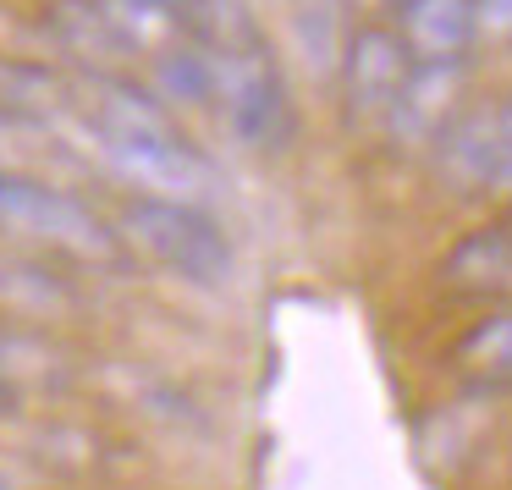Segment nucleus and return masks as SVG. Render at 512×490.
Masks as SVG:
<instances>
[{"label":"nucleus","instance_id":"dca6fc26","mask_svg":"<svg viewBox=\"0 0 512 490\" xmlns=\"http://www.w3.org/2000/svg\"><path fill=\"white\" fill-rule=\"evenodd\" d=\"M479 39H512V0H479Z\"/></svg>","mask_w":512,"mask_h":490},{"label":"nucleus","instance_id":"423d86ee","mask_svg":"<svg viewBox=\"0 0 512 490\" xmlns=\"http://www.w3.org/2000/svg\"><path fill=\"white\" fill-rule=\"evenodd\" d=\"M430 166L452 193L490 188V171H496V100L463 105V111L452 116V127L435 138Z\"/></svg>","mask_w":512,"mask_h":490},{"label":"nucleus","instance_id":"ddd939ff","mask_svg":"<svg viewBox=\"0 0 512 490\" xmlns=\"http://www.w3.org/2000/svg\"><path fill=\"white\" fill-rule=\"evenodd\" d=\"M0 303L23 314H61L78 303V292L34 259H0Z\"/></svg>","mask_w":512,"mask_h":490},{"label":"nucleus","instance_id":"1a4fd4ad","mask_svg":"<svg viewBox=\"0 0 512 490\" xmlns=\"http://www.w3.org/2000/svg\"><path fill=\"white\" fill-rule=\"evenodd\" d=\"M441 281L452 292H474V298L512 292V232L507 226H479V232H468L441 259Z\"/></svg>","mask_w":512,"mask_h":490},{"label":"nucleus","instance_id":"20e7f679","mask_svg":"<svg viewBox=\"0 0 512 490\" xmlns=\"http://www.w3.org/2000/svg\"><path fill=\"white\" fill-rule=\"evenodd\" d=\"M413 78V56L402 34L391 28H353V45L342 56V116L353 133H386L391 111H397L402 89Z\"/></svg>","mask_w":512,"mask_h":490},{"label":"nucleus","instance_id":"6ab92c4d","mask_svg":"<svg viewBox=\"0 0 512 490\" xmlns=\"http://www.w3.org/2000/svg\"><path fill=\"white\" fill-rule=\"evenodd\" d=\"M0 490H17V485H6V479H0Z\"/></svg>","mask_w":512,"mask_h":490},{"label":"nucleus","instance_id":"4468645a","mask_svg":"<svg viewBox=\"0 0 512 490\" xmlns=\"http://www.w3.org/2000/svg\"><path fill=\"white\" fill-rule=\"evenodd\" d=\"M463 364L474 369L479 380H490V386H507V380H512V303L468 331Z\"/></svg>","mask_w":512,"mask_h":490},{"label":"nucleus","instance_id":"39448f33","mask_svg":"<svg viewBox=\"0 0 512 490\" xmlns=\"http://www.w3.org/2000/svg\"><path fill=\"white\" fill-rule=\"evenodd\" d=\"M463 61H413V78L402 89L397 111L386 122V138L397 149H435V138L463 111Z\"/></svg>","mask_w":512,"mask_h":490},{"label":"nucleus","instance_id":"7ed1b4c3","mask_svg":"<svg viewBox=\"0 0 512 490\" xmlns=\"http://www.w3.org/2000/svg\"><path fill=\"white\" fill-rule=\"evenodd\" d=\"M122 237L138 254L155 259L160 270H171V276H182L188 287H204V292L226 287L237 270V248L210 210H188V204L133 193L122 204Z\"/></svg>","mask_w":512,"mask_h":490},{"label":"nucleus","instance_id":"6e6552de","mask_svg":"<svg viewBox=\"0 0 512 490\" xmlns=\"http://www.w3.org/2000/svg\"><path fill=\"white\" fill-rule=\"evenodd\" d=\"M45 28H50V39L78 61V72H122L127 61H133V50H127V39L111 28L100 0H56Z\"/></svg>","mask_w":512,"mask_h":490},{"label":"nucleus","instance_id":"f3484780","mask_svg":"<svg viewBox=\"0 0 512 490\" xmlns=\"http://www.w3.org/2000/svg\"><path fill=\"white\" fill-rule=\"evenodd\" d=\"M166 6H171V12H177V23L188 28V17H193V0H166Z\"/></svg>","mask_w":512,"mask_h":490},{"label":"nucleus","instance_id":"a211bd4d","mask_svg":"<svg viewBox=\"0 0 512 490\" xmlns=\"http://www.w3.org/2000/svg\"><path fill=\"white\" fill-rule=\"evenodd\" d=\"M358 6H375V0H358ZM397 6H402V0H397Z\"/></svg>","mask_w":512,"mask_h":490},{"label":"nucleus","instance_id":"0eeeda50","mask_svg":"<svg viewBox=\"0 0 512 490\" xmlns=\"http://www.w3.org/2000/svg\"><path fill=\"white\" fill-rule=\"evenodd\" d=\"M397 34L413 61H463L479 39V0H402Z\"/></svg>","mask_w":512,"mask_h":490},{"label":"nucleus","instance_id":"f03ea898","mask_svg":"<svg viewBox=\"0 0 512 490\" xmlns=\"http://www.w3.org/2000/svg\"><path fill=\"white\" fill-rule=\"evenodd\" d=\"M0 232L78 265H122L127 237L111 232L78 193L45 177H0Z\"/></svg>","mask_w":512,"mask_h":490},{"label":"nucleus","instance_id":"9b49d317","mask_svg":"<svg viewBox=\"0 0 512 490\" xmlns=\"http://www.w3.org/2000/svg\"><path fill=\"white\" fill-rule=\"evenodd\" d=\"M149 83L171 105H215V61L193 34H182L177 45L149 56Z\"/></svg>","mask_w":512,"mask_h":490},{"label":"nucleus","instance_id":"2eb2a0df","mask_svg":"<svg viewBox=\"0 0 512 490\" xmlns=\"http://www.w3.org/2000/svg\"><path fill=\"white\" fill-rule=\"evenodd\" d=\"M490 188L512 193V89L496 100V171H490Z\"/></svg>","mask_w":512,"mask_h":490},{"label":"nucleus","instance_id":"9d476101","mask_svg":"<svg viewBox=\"0 0 512 490\" xmlns=\"http://www.w3.org/2000/svg\"><path fill=\"white\" fill-rule=\"evenodd\" d=\"M292 45L314 78H342V56L353 45L342 0H292Z\"/></svg>","mask_w":512,"mask_h":490},{"label":"nucleus","instance_id":"f257e3e1","mask_svg":"<svg viewBox=\"0 0 512 490\" xmlns=\"http://www.w3.org/2000/svg\"><path fill=\"white\" fill-rule=\"evenodd\" d=\"M215 61V111H221L226 133L254 155H276L298 133V111L287 94V72L281 56L270 50L265 34L237 39L226 50H210Z\"/></svg>","mask_w":512,"mask_h":490},{"label":"nucleus","instance_id":"f8f14e48","mask_svg":"<svg viewBox=\"0 0 512 490\" xmlns=\"http://www.w3.org/2000/svg\"><path fill=\"white\" fill-rule=\"evenodd\" d=\"M100 6H105V17H111V28L127 39L133 56H160L166 45H177V39L188 34L166 0H100Z\"/></svg>","mask_w":512,"mask_h":490}]
</instances>
